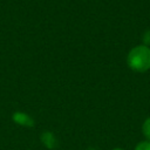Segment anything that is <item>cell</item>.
Returning a JSON list of instances; mask_svg holds the SVG:
<instances>
[{"instance_id": "cell-5", "label": "cell", "mask_w": 150, "mask_h": 150, "mask_svg": "<svg viewBox=\"0 0 150 150\" xmlns=\"http://www.w3.org/2000/svg\"><path fill=\"white\" fill-rule=\"evenodd\" d=\"M135 150H150V141H142V142H139L136 145Z\"/></svg>"}, {"instance_id": "cell-8", "label": "cell", "mask_w": 150, "mask_h": 150, "mask_svg": "<svg viewBox=\"0 0 150 150\" xmlns=\"http://www.w3.org/2000/svg\"><path fill=\"white\" fill-rule=\"evenodd\" d=\"M89 150H95V149H89Z\"/></svg>"}, {"instance_id": "cell-1", "label": "cell", "mask_w": 150, "mask_h": 150, "mask_svg": "<svg viewBox=\"0 0 150 150\" xmlns=\"http://www.w3.org/2000/svg\"><path fill=\"white\" fill-rule=\"evenodd\" d=\"M127 63L130 69L137 73H144L150 69V48L139 45L130 49L127 56Z\"/></svg>"}, {"instance_id": "cell-3", "label": "cell", "mask_w": 150, "mask_h": 150, "mask_svg": "<svg viewBox=\"0 0 150 150\" xmlns=\"http://www.w3.org/2000/svg\"><path fill=\"white\" fill-rule=\"evenodd\" d=\"M41 142L48 149H55L57 146V141H56L54 134L50 131H45L41 134Z\"/></svg>"}, {"instance_id": "cell-4", "label": "cell", "mask_w": 150, "mask_h": 150, "mask_svg": "<svg viewBox=\"0 0 150 150\" xmlns=\"http://www.w3.org/2000/svg\"><path fill=\"white\" fill-rule=\"evenodd\" d=\"M142 132L143 135L148 138V141H150V117H148L142 125Z\"/></svg>"}, {"instance_id": "cell-7", "label": "cell", "mask_w": 150, "mask_h": 150, "mask_svg": "<svg viewBox=\"0 0 150 150\" xmlns=\"http://www.w3.org/2000/svg\"><path fill=\"white\" fill-rule=\"evenodd\" d=\"M114 150H123V149H120V148H116V149H114Z\"/></svg>"}, {"instance_id": "cell-2", "label": "cell", "mask_w": 150, "mask_h": 150, "mask_svg": "<svg viewBox=\"0 0 150 150\" xmlns=\"http://www.w3.org/2000/svg\"><path fill=\"white\" fill-rule=\"evenodd\" d=\"M12 120H13L16 124L22 125V127L32 128V127L34 125L33 118H32L29 115H27V114H25V112H22V111H15V112L12 115Z\"/></svg>"}, {"instance_id": "cell-6", "label": "cell", "mask_w": 150, "mask_h": 150, "mask_svg": "<svg viewBox=\"0 0 150 150\" xmlns=\"http://www.w3.org/2000/svg\"><path fill=\"white\" fill-rule=\"evenodd\" d=\"M143 42H144L145 46L149 47V45H150V30L144 32V34H143Z\"/></svg>"}]
</instances>
